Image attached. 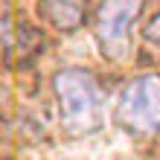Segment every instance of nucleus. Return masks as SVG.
<instances>
[{"label": "nucleus", "instance_id": "20e7f679", "mask_svg": "<svg viewBox=\"0 0 160 160\" xmlns=\"http://www.w3.org/2000/svg\"><path fill=\"white\" fill-rule=\"evenodd\" d=\"M41 15L47 23H52L61 32H73L84 23L88 15V0H38Z\"/></svg>", "mask_w": 160, "mask_h": 160}, {"label": "nucleus", "instance_id": "39448f33", "mask_svg": "<svg viewBox=\"0 0 160 160\" xmlns=\"http://www.w3.org/2000/svg\"><path fill=\"white\" fill-rule=\"evenodd\" d=\"M146 38L152 41L154 47H160V12L148 21V26H146Z\"/></svg>", "mask_w": 160, "mask_h": 160}, {"label": "nucleus", "instance_id": "f03ea898", "mask_svg": "<svg viewBox=\"0 0 160 160\" xmlns=\"http://www.w3.org/2000/svg\"><path fill=\"white\" fill-rule=\"evenodd\" d=\"M119 122L137 134H160V76L146 73L125 84L119 96Z\"/></svg>", "mask_w": 160, "mask_h": 160}, {"label": "nucleus", "instance_id": "7ed1b4c3", "mask_svg": "<svg viewBox=\"0 0 160 160\" xmlns=\"http://www.w3.org/2000/svg\"><path fill=\"white\" fill-rule=\"evenodd\" d=\"M143 9V0H102L96 12V41L111 61H122L131 52V29Z\"/></svg>", "mask_w": 160, "mask_h": 160}, {"label": "nucleus", "instance_id": "f257e3e1", "mask_svg": "<svg viewBox=\"0 0 160 160\" xmlns=\"http://www.w3.org/2000/svg\"><path fill=\"white\" fill-rule=\"evenodd\" d=\"M58 114L67 134L82 137L102 125V88L90 70L64 67L52 76Z\"/></svg>", "mask_w": 160, "mask_h": 160}]
</instances>
